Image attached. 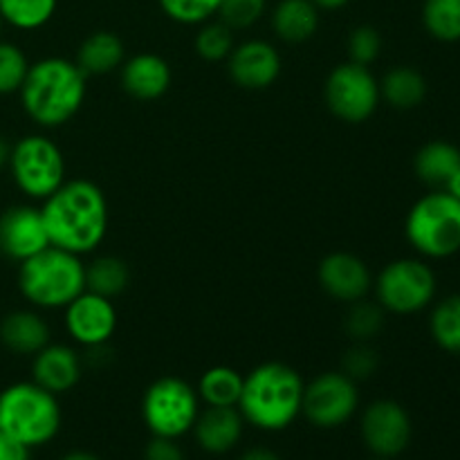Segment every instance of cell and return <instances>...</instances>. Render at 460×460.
Instances as JSON below:
<instances>
[{"label":"cell","mask_w":460,"mask_h":460,"mask_svg":"<svg viewBox=\"0 0 460 460\" xmlns=\"http://www.w3.org/2000/svg\"><path fill=\"white\" fill-rule=\"evenodd\" d=\"M49 245L84 256L97 250L108 234V200L90 180H66L43 207Z\"/></svg>","instance_id":"obj_1"},{"label":"cell","mask_w":460,"mask_h":460,"mask_svg":"<svg viewBox=\"0 0 460 460\" xmlns=\"http://www.w3.org/2000/svg\"><path fill=\"white\" fill-rule=\"evenodd\" d=\"M88 76L70 58L45 57L31 63L18 97L25 115L40 128L67 124L85 102Z\"/></svg>","instance_id":"obj_2"},{"label":"cell","mask_w":460,"mask_h":460,"mask_svg":"<svg viewBox=\"0 0 460 460\" xmlns=\"http://www.w3.org/2000/svg\"><path fill=\"white\" fill-rule=\"evenodd\" d=\"M304 389V377L290 364H259L245 376L238 411L256 429L283 431L301 416Z\"/></svg>","instance_id":"obj_3"},{"label":"cell","mask_w":460,"mask_h":460,"mask_svg":"<svg viewBox=\"0 0 460 460\" xmlns=\"http://www.w3.org/2000/svg\"><path fill=\"white\" fill-rule=\"evenodd\" d=\"M18 265V288L34 308L61 310L85 290V265L81 256L58 247H45Z\"/></svg>","instance_id":"obj_4"},{"label":"cell","mask_w":460,"mask_h":460,"mask_svg":"<svg viewBox=\"0 0 460 460\" xmlns=\"http://www.w3.org/2000/svg\"><path fill=\"white\" fill-rule=\"evenodd\" d=\"M0 427L30 449L48 445L61 429L57 395L34 380L7 386L0 394Z\"/></svg>","instance_id":"obj_5"},{"label":"cell","mask_w":460,"mask_h":460,"mask_svg":"<svg viewBox=\"0 0 460 460\" xmlns=\"http://www.w3.org/2000/svg\"><path fill=\"white\" fill-rule=\"evenodd\" d=\"M407 241L427 259H447L460 250V200L447 191H431L409 209Z\"/></svg>","instance_id":"obj_6"},{"label":"cell","mask_w":460,"mask_h":460,"mask_svg":"<svg viewBox=\"0 0 460 460\" xmlns=\"http://www.w3.org/2000/svg\"><path fill=\"white\" fill-rule=\"evenodd\" d=\"M7 169L22 196L43 202L66 182L67 166L57 142L34 133L12 144Z\"/></svg>","instance_id":"obj_7"},{"label":"cell","mask_w":460,"mask_h":460,"mask_svg":"<svg viewBox=\"0 0 460 460\" xmlns=\"http://www.w3.org/2000/svg\"><path fill=\"white\" fill-rule=\"evenodd\" d=\"M198 413H200L198 391L182 377H160L148 386L142 398L144 425L160 438H182L193 429Z\"/></svg>","instance_id":"obj_8"},{"label":"cell","mask_w":460,"mask_h":460,"mask_svg":"<svg viewBox=\"0 0 460 460\" xmlns=\"http://www.w3.org/2000/svg\"><path fill=\"white\" fill-rule=\"evenodd\" d=\"M376 301L394 314H413L434 301L436 274L418 259H398L377 274Z\"/></svg>","instance_id":"obj_9"},{"label":"cell","mask_w":460,"mask_h":460,"mask_svg":"<svg viewBox=\"0 0 460 460\" xmlns=\"http://www.w3.org/2000/svg\"><path fill=\"white\" fill-rule=\"evenodd\" d=\"M323 99L337 119L346 124H362L371 119L380 106V81L376 79L371 67L346 61L332 67L326 76Z\"/></svg>","instance_id":"obj_10"},{"label":"cell","mask_w":460,"mask_h":460,"mask_svg":"<svg viewBox=\"0 0 460 460\" xmlns=\"http://www.w3.org/2000/svg\"><path fill=\"white\" fill-rule=\"evenodd\" d=\"M359 407L358 382L341 371H328L310 380L304 389L301 413L319 429L346 425Z\"/></svg>","instance_id":"obj_11"},{"label":"cell","mask_w":460,"mask_h":460,"mask_svg":"<svg viewBox=\"0 0 460 460\" xmlns=\"http://www.w3.org/2000/svg\"><path fill=\"white\" fill-rule=\"evenodd\" d=\"M362 440L373 456L395 458L411 443V418L395 400H376L362 413Z\"/></svg>","instance_id":"obj_12"},{"label":"cell","mask_w":460,"mask_h":460,"mask_svg":"<svg viewBox=\"0 0 460 460\" xmlns=\"http://www.w3.org/2000/svg\"><path fill=\"white\" fill-rule=\"evenodd\" d=\"M67 335L84 349H99L111 341L117 331V310L112 299L84 290L63 308Z\"/></svg>","instance_id":"obj_13"},{"label":"cell","mask_w":460,"mask_h":460,"mask_svg":"<svg viewBox=\"0 0 460 460\" xmlns=\"http://www.w3.org/2000/svg\"><path fill=\"white\" fill-rule=\"evenodd\" d=\"M49 247L40 207L13 205L0 214V254L9 261L31 259Z\"/></svg>","instance_id":"obj_14"},{"label":"cell","mask_w":460,"mask_h":460,"mask_svg":"<svg viewBox=\"0 0 460 460\" xmlns=\"http://www.w3.org/2000/svg\"><path fill=\"white\" fill-rule=\"evenodd\" d=\"M229 76L245 90H265L281 76V54L263 39H250L234 45L227 57Z\"/></svg>","instance_id":"obj_15"},{"label":"cell","mask_w":460,"mask_h":460,"mask_svg":"<svg viewBox=\"0 0 460 460\" xmlns=\"http://www.w3.org/2000/svg\"><path fill=\"white\" fill-rule=\"evenodd\" d=\"M319 286L328 296L341 304L367 299L373 288L368 265L350 252H332L319 263Z\"/></svg>","instance_id":"obj_16"},{"label":"cell","mask_w":460,"mask_h":460,"mask_svg":"<svg viewBox=\"0 0 460 460\" xmlns=\"http://www.w3.org/2000/svg\"><path fill=\"white\" fill-rule=\"evenodd\" d=\"M173 72L160 54L142 52L121 63V88L137 102H155L171 88Z\"/></svg>","instance_id":"obj_17"},{"label":"cell","mask_w":460,"mask_h":460,"mask_svg":"<svg viewBox=\"0 0 460 460\" xmlns=\"http://www.w3.org/2000/svg\"><path fill=\"white\" fill-rule=\"evenodd\" d=\"M81 373H84V364H81L79 353L67 344L49 341L34 355V362H31V377L36 385L54 395L75 389L81 380Z\"/></svg>","instance_id":"obj_18"},{"label":"cell","mask_w":460,"mask_h":460,"mask_svg":"<svg viewBox=\"0 0 460 460\" xmlns=\"http://www.w3.org/2000/svg\"><path fill=\"white\" fill-rule=\"evenodd\" d=\"M243 429H245V420L238 407H207L205 411L198 413L191 431L196 434L202 452L220 456V454L232 452L241 443Z\"/></svg>","instance_id":"obj_19"},{"label":"cell","mask_w":460,"mask_h":460,"mask_svg":"<svg viewBox=\"0 0 460 460\" xmlns=\"http://www.w3.org/2000/svg\"><path fill=\"white\" fill-rule=\"evenodd\" d=\"M48 322L34 310H13L0 322V341L7 350L16 355L34 358L40 349L49 344Z\"/></svg>","instance_id":"obj_20"},{"label":"cell","mask_w":460,"mask_h":460,"mask_svg":"<svg viewBox=\"0 0 460 460\" xmlns=\"http://www.w3.org/2000/svg\"><path fill=\"white\" fill-rule=\"evenodd\" d=\"M319 12L322 9L313 0H279L272 12L274 34L283 43H305L317 34Z\"/></svg>","instance_id":"obj_21"},{"label":"cell","mask_w":460,"mask_h":460,"mask_svg":"<svg viewBox=\"0 0 460 460\" xmlns=\"http://www.w3.org/2000/svg\"><path fill=\"white\" fill-rule=\"evenodd\" d=\"M126 61V45L115 31H93L79 45L75 63L84 70L85 76H102L119 70Z\"/></svg>","instance_id":"obj_22"},{"label":"cell","mask_w":460,"mask_h":460,"mask_svg":"<svg viewBox=\"0 0 460 460\" xmlns=\"http://www.w3.org/2000/svg\"><path fill=\"white\" fill-rule=\"evenodd\" d=\"M413 166L422 182L429 184L434 191H445L460 173V148L443 139H434L416 153Z\"/></svg>","instance_id":"obj_23"},{"label":"cell","mask_w":460,"mask_h":460,"mask_svg":"<svg viewBox=\"0 0 460 460\" xmlns=\"http://www.w3.org/2000/svg\"><path fill=\"white\" fill-rule=\"evenodd\" d=\"M380 97L398 111H413L427 97V81L418 70L398 66L386 72L380 81Z\"/></svg>","instance_id":"obj_24"},{"label":"cell","mask_w":460,"mask_h":460,"mask_svg":"<svg viewBox=\"0 0 460 460\" xmlns=\"http://www.w3.org/2000/svg\"><path fill=\"white\" fill-rule=\"evenodd\" d=\"M245 376L232 367H211L198 380V398L207 407H238Z\"/></svg>","instance_id":"obj_25"},{"label":"cell","mask_w":460,"mask_h":460,"mask_svg":"<svg viewBox=\"0 0 460 460\" xmlns=\"http://www.w3.org/2000/svg\"><path fill=\"white\" fill-rule=\"evenodd\" d=\"M128 265L117 256H97L85 265V290L94 295L117 299L128 288Z\"/></svg>","instance_id":"obj_26"},{"label":"cell","mask_w":460,"mask_h":460,"mask_svg":"<svg viewBox=\"0 0 460 460\" xmlns=\"http://www.w3.org/2000/svg\"><path fill=\"white\" fill-rule=\"evenodd\" d=\"M57 4L58 0H0V16L13 30L34 31L52 21Z\"/></svg>","instance_id":"obj_27"},{"label":"cell","mask_w":460,"mask_h":460,"mask_svg":"<svg viewBox=\"0 0 460 460\" xmlns=\"http://www.w3.org/2000/svg\"><path fill=\"white\" fill-rule=\"evenodd\" d=\"M422 22L434 39L456 43L460 40V0H425Z\"/></svg>","instance_id":"obj_28"},{"label":"cell","mask_w":460,"mask_h":460,"mask_svg":"<svg viewBox=\"0 0 460 460\" xmlns=\"http://www.w3.org/2000/svg\"><path fill=\"white\" fill-rule=\"evenodd\" d=\"M429 331L436 344L452 355H460V295L447 296L434 308Z\"/></svg>","instance_id":"obj_29"},{"label":"cell","mask_w":460,"mask_h":460,"mask_svg":"<svg viewBox=\"0 0 460 460\" xmlns=\"http://www.w3.org/2000/svg\"><path fill=\"white\" fill-rule=\"evenodd\" d=\"M349 313L344 317V331L353 341H371L385 326V308L368 299H359L349 304Z\"/></svg>","instance_id":"obj_30"},{"label":"cell","mask_w":460,"mask_h":460,"mask_svg":"<svg viewBox=\"0 0 460 460\" xmlns=\"http://www.w3.org/2000/svg\"><path fill=\"white\" fill-rule=\"evenodd\" d=\"M196 52L198 57L209 63L227 61V57L234 49V31L220 21L202 22L196 34Z\"/></svg>","instance_id":"obj_31"},{"label":"cell","mask_w":460,"mask_h":460,"mask_svg":"<svg viewBox=\"0 0 460 460\" xmlns=\"http://www.w3.org/2000/svg\"><path fill=\"white\" fill-rule=\"evenodd\" d=\"M31 63L16 43L0 40V97L16 94L25 81Z\"/></svg>","instance_id":"obj_32"},{"label":"cell","mask_w":460,"mask_h":460,"mask_svg":"<svg viewBox=\"0 0 460 460\" xmlns=\"http://www.w3.org/2000/svg\"><path fill=\"white\" fill-rule=\"evenodd\" d=\"M166 18L180 25H202L218 13L220 0H157Z\"/></svg>","instance_id":"obj_33"},{"label":"cell","mask_w":460,"mask_h":460,"mask_svg":"<svg viewBox=\"0 0 460 460\" xmlns=\"http://www.w3.org/2000/svg\"><path fill=\"white\" fill-rule=\"evenodd\" d=\"M268 0H220L218 21L232 31L250 30L265 16Z\"/></svg>","instance_id":"obj_34"},{"label":"cell","mask_w":460,"mask_h":460,"mask_svg":"<svg viewBox=\"0 0 460 460\" xmlns=\"http://www.w3.org/2000/svg\"><path fill=\"white\" fill-rule=\"evenodd\" d=\"M346 52L349 61L358 66H371L377 61L382 52V36L373 25H359L350 30L349 40H346Z\"/></svg>","instance_id":"obj_35"},{"label":"cell","mask_w":460,"mask_h":460,"mask_svg":"<svg viewBox=\"0 0 460 460\" xmlns=\"http://www.w3.org/2000/svg\"><path fill=\"white\" fill-rule=\"evenodd\" d=\"M377 371V353L368 346V341H355L344 353L341 359V373L350 377V380H368L373 373Z\"/></svg>","instance_id":"obj_36"},{"label":"cell","mask_w":460,"mask_h":460,"mask_svg":"<svg viewBox=\"0 0 460 460\" xmlns=\"http://www.w3.org/2000/svg\"><path fill=\"white\" fill-rule=\"evenodd\" d=\"M144 460H184V454L173 438L153 436V440L144 449Z\"/></svg>","instance_id":"obj_37"},{"label":"cell","mask_w":460,"mask_h":460,"mask_svg":"<svg viewBox=\"0 0 460 460\" xmlns=\"http://www.w3.org/2000/svg\"><path fill=\"white\" fill-rule=\"evenodd\" d=\"M0 460H30V447L18 443L0 427Z\"/></svg>","instance_id":"obj_38"},{"label":"cell","mask_w":460,"mask_h":460,"mask_svg":"<svg viewBox=\"0 0 460 460\" xmlns=\"http://www.w3.org/2000/svg\"><path fill=\"white\" fill-rule=\"evenodd\" d=\"M241 460H283V458L268 447H252L243 454Z\"/></svg>","instance_id":"obj_39"},{"label":"cell","mask_w":460,"mask_h":460,"mask_svg":"<svg viewBox=\"0 0 460 460\" xmlns=\"http://www.w3.org/2000/svg\"><path fill=\"white\" fill-rule=\"evenodd\" d=\"M9 155H12V144L0 135V169L9 164Z\"/></svg>","instance_id":"obj_40"},{"label":"cell","mask_w":460,"mask_h":460,"mask_svg":"<svg viewBox=\"0 0 460 460\" xmlns=\"http://www.w3.org/2000/svg\"><path fill=\"white\" fill-rule=\"evenodd\" d=\"M313 3L317 4L319 9H328V12H331V9H341L344 4H349V0H313Z\"/></svg>","instance_id":"obj_41"},{"label":"cell","mask_w":460,"mask_h":460,"mask_svg":"<svg viewBox=\"0 0 460 460\" xmlns=\"http://www.w3.org/2000/svg\"><path fill=\"white\" fill-rule=\"evenodd\" d=\"M61 460H102V458H97L94 454H90V452H70V454H66Z\"/></svg>","instance_id":"obj_42"},{"label":"cell","mask_w":460,"mask_h":460,"mask_svg":"<svg viewBox=\"0 0 460 460\" xmlns=\"http://www.w3.org/2000/svg\"><path fill=\"white\" fill-rule=\"evenodd\" d=\"M445 191H447V193H452L454 198H458V200H460V173L456 175V178L452 180V184H449V187L445 189Z\"/></svg>","instance_id":"obj_43"},{"label":"cell","mask_w":460,"mask_h":460,"mask_svg":"<svg viewBox=\"0 0 460 460\" xmlns=\"http://www.w3.org/2000/svg\"><path fill=\"white\" fill-rule=\"evenodd\" d=\"M3 25H4V22H3V16H0V34H3Z\"/></svg>","instance_id":"obj_44"},{"label":"cell","mask_w":460,"mask_h":460,"mask_svg":"<svg viewBox=\"0 0 460 460\" xmlns=\"http://www.w3.org/2000/svg\"><path fill=\"white\" fill-rule=\"evenodd\" d=\"M368 460H386V458H380V456H373V458H368Z\"/></svg>","instance_id":"obj_45"}]
</instances>
